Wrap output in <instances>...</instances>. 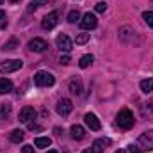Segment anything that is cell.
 I'll use <instances>...</instances> for the list:
<instances>
[{
    "label": "cell",
    "mask_w": 153,
    "mask_h": 153,
    "mask_svg": "<svg viewBox=\"0 0 153 153\" xmlns=\"http://www.w3.org/2000/svg\"><path fill=\"white\" fill-rule=\"evenodd\" d=\"M116 121H117V125H119L123 130H130V128L135 125L134 114H132L128 109H123V111H119V112H117V116H116Z\"/></svg>",
    "instance_id": "1"
},
{
    "label": "cell",
    "mask_w": 153,
    "mask_h": 153,
    "mask_svg": "<svg viewBox=\"0 0 153 153\" xmlns=\"http://www.w3.org/2000/svg\"><path fill=\"white\" fill-rule=\"evenodd\" d=\"M34 82H36L38 87H50V85L55 84V76L52 73H48V71H38L34 75Z\"/></svg>",
    "instance_id": "2"
},
{
    "label": "cell",
    "mask_w": 153,
    "mask_h": 153,
    "mask_svg": "<svg viewBox=\"0 0 153 153\" xmlns=\"http://www.w3.org/2000/svg\"><path fill=\"white\" fill-rule=\"evenodd\" d=\"M22 66H23V62L20 59H7L0 64V71L2 73H13V71H18Z\"/></svg>",
    "instance_id": "3"
},
{
    "label": "cell",
    "mask_w": 153,
    "mask_h": 153,
    "mask_svg": "<svg viewBox=\"0 0 153 153\" xmlns=\"http://www.w3.org/2000/svg\"><path fill=\"white\" fill-rule=\"evenodd\" d=\"M55 111H57V114H59V116L66 117V116L73 111V103H71V100H70V98H61V100L57 102Z\"/></svg>",
    "instance_id": "4"
},
{
    "label": "cell",
    "mask_w": 153,
    "mask_h": 153,
    "mask_svg": "<svg viewBox=\"0 0 153 153\" xmlns=\"http://www.w3.org/2000/svg\"><path fill=\"white\" fill-rule=\"evenodd\" d=\"M57 22H59V13H57V11H52V13H48V14L41 20V27L46 29V30H50V29H53V27L57 25Z\"/></svg>",
    "instance_id": "5"
},
{
    "label": "cell",
    "mask_w": 153,
    "mask_h": 153,
    "mask_svg": "<svg viewBox=\"0 0 153 153\" xmlns=\"http://www.w3.org/2000/svg\"><path fill=\"white\" fill-rule=\"evenodd\" d=\"M98 25V18L93 14V13H85L84 16H82V20H80V27L84 29V30H91V29H94Z\"/></svg>",
    "instance_id": "6"
},
{
    "label": "cell",
    "mask_w": 153,
    "mask_h": 153,
    "mask_svg": "<svg viewBox=\"0 0 153 153\" xmlns=\"http://www.w3.org/2000/svg\"><path fill=\"white\" fill-rule=\"evenodd\" d=\"M139 144H141L144 150L152 152L153 150V130H146V132H143V134L139 135Z\"/></svg>",
    "instance_id": "7"
},
{
    "label": "cell",
    "mask_w": 153,
    "mask_h": 153,
    "mask_svg": "<svg viewBox=\"0 0 153 153\" xmlns=\"http://www.w3.org/2000/svg\"><path fill=\"white\" fill-rule=\"evenodd\" d=\"M55 43H57V46H59L62 52H70L71 46H73V43H71L70 36H66V34H59L57 39H55Z\"/></svg>",
    "instance_id": "8"
},
{
    "label": "cell",
    "mask_w": 153,
    "mask_h": 153,
    "mask_svg": "<svg viewBox=\"0 0 153 153\" xmlns=\"http://www.w3.org/2000/svg\"><path fill=\"white\" fill-rule=\"evenodd\" d=\"M84 121H85V125H87V126H89V128H91L93 132H98V130L102 128V125H100L98 117H96L94 114H91V112L84 116Z\"/></svg>",
    "instance_id": "9"
},
{
    "label": "cell",
    "mask_w": 153,
    "mask_h": 153,
    "mask_svg": "<svg viewBox=\"0 0 153 153\" xmlns=\"http://www.w3.org/2000/svg\"><path fill=\"white\" fill-rule=\"evenodd\" d=\"M29 48H30L32 52H45V50L48 48V43L41 38H34L29 43Z\"/></svg>",
    "instance_id": "10"
},
{
    "label": "cell",
    "mask_w": 153,
    "mask_h": 153,
    "mask_svg": "<svg viewBox=\"0 0 153 153\" xmlns=\"http://www.w3.org/2000/svg\"><path fill=\"white\" fill-rule=\"evenodd\" d=\"M34 117H36L34 107H23V109L20 111V121H23V123H30Z\"/></svg>",
    "instance_id": "11"
},
{
    "label": "cell",
    "mask_w": 153,
    "mask_h": 153,
    "mask_svg": "<svg viewBox=\"0 0 153 153\" xmlns=\"http://www.w3.org/2000/svg\"><path fill=\"white\" fill-rule=\"evenodd\" d=\"M70 134H71V137H73L75 141H82V139L85 137V130H84V126H80V125H73L71 130H70Z\"/></svg>",
    "instance_id": "12"
},
{
    "label": "cell",
    "mask_w": 153,
    "mask_h": 153,
    "mask_svg": "<svg viewBox=\"0 0 153 153\" xmlns=\"http://www.w3.org/2000/svg\"><path fill=\"white\" fill-rule=\"evenodd\" d=\"M111 144V139H96L93 143V153H103V148Z\"/></svg>",
    "instance_id": "13"
},
{
    "label": "cell",
    "mask_w": 153,
    "mask_h": 153,
    "mask_svg": "<svg viewBox=\"0 0 153 153\" xmlns=\"http://www.w3.org/2000/svg\"><path fill=\"white\" fill-rule=\"evenodd\" d=\"M13 91V82L9 78H0V94H9Z\"/></svg>",
    "instance_id": "14"
},
{
    "label": "cell",
    "mask_w": 153,
    "mask_h": 153,
    "mask_svg": "<svg viewBox=\"0 0 153 153\" xmlns=\"http://www.w3.org/2000/svg\"><path fill=\"white\" fill-rule=\"evenodd\" d=\"M93 61H94V57H93L91 53H85V55H82V57H80L78 66H80L82 70H85V68H89V66L93 64Z\"/></svg>",
    "instance_id": "15"
},
{
    "label": "cell",
    "mask_w": 153,
    "mask_h": 153,
    "mask_svg": "<svg viewBox=\"0 0 153 153\" xmlns=\"http://www.w3.org/2000/svg\"><path fill=\"white\" fill-rule=\"evenodd\" d=\"M23 137H25V134H23V130H20V128L13 130V132L9 134V141H11V143H22Z\"/></svg>",
    "instance_id": "16"
},
{
    "label": "cell",
    "mask_w": 153,
    "mask_h": 153,
    "mask_svg": "<svg viewBox=\"0 0 153 153\" xmlns=\"http://www.w3.org/2000/svg\"><path fill=\"white\" fill-rule=\"evenodd\" d=\"M11 111H13L11 103H0V121H5L11 116Z\"/></svg>",
    "instance_id": "17"
},
{
    "label": "cell",
    "mask_w": 153,
    "mask_h": 153,
    "mask_svg": "<svg viewBox=\"0 0 153 153\" xmlns=\"http://www.w3.org/2000/svg\"><path fill=\"white\" fill-rule=\"evenodd\" d=\"M70 93H73V94H80L82 93V82L78 78H71L70 80Z\"/></svg>",
    "instance_id": "18"
},
{
    "label": "cell",
    "mask_w": 153,
    "mask_h": 153,
    "mask_svg": "<svg viewBox=\"0 0 153 153\" xmlns=\"http://www.w3.org/2000/svg\"><path fill=\"white\" fill-rule=\"evenodd\" d=\"M141 91L146 93V94L153 93V78H144V80H141Z\"/></svg>",
    "instance_id": "19"
},
{
    "label": "cell",
    "mask_w": 153,
    "mask_h": 153,
    "mask_svg": "<svg viewBox=\"0 0 153 153\" xmlns=\"http://www.w3.org/2000/svg\"><path fill=\"white\" fill-rule=\"evenodd\" d=\"M141 114L144 116V117H146V116L152 117L153 116V100L148 102V103H143V105H141Z\"/></svg>",
    "instance_id": "20"
},
{
    "label": "cell",
    "mask_w": 153,
    "mask_h": 153,
    "mask_svg": "<svg viewBox=\"0 0 153 153\" xmlns=\"http://www.w3.org/2000/svg\"><path fill=\"white\" fill-rule=\"evenodd\" d=\"M34 144H36L38 148H48V146L52 144V139H50V137H36Z\"/></svg>",
    "instance_id": "21"
},
{
    "label": "cell",
    "mask_w": 153,
    "mask_h": 153,
    "mask_svg": "<svg viewBox=\"0 0 153 153\" xmlns=\"http://www.w3.org/2000/svg\"><path fill=\"white\" fill-rule=\"evenodd\" d=\"M143 20L148 23V27L153 29V11H144V13H143Z\"/></svg>",
    "instance_id": "22"
},
{
    "label": "cell",
    "mask_w": 153,
    "mask_h": 153,
    "mask_svg": "<svg viewBox=\"0 0 153 153\" xmlns=\"http://www.w3.org/2000/svg\"><path fill=\"white\" fill-rule=\"evenodd\" d=\"M18 45H20V43H18V39L13 38L11 41H7V43H5L4 50H16V48H18Z\"/></svg>",
    "instance_id": "23"
},
{
    "label": "cell",
    "mask_w": 153,
    "mask_h": 153,
    "mask_svg": "<svg viewBox=\"0 0 153 153\" xmlns=\"http://www.w3.org/2000/svg\"><path fill=\"white\" fill-rule=\"evenodd\" d=\"M43 4H46V0H32L30 4H29V11L32 13V11H36L38 7H41Z\"/></svg>",
    "instance_id": "24"
},
{
    "label": "cell",
    "mask_w": 153,
    "mask_h": 153,
    "mask_svg": "<svg viewBox=\"0 0 153 153\" xmlns=\"http://www.w3.org/2000/svg\"><path fill=\"white\" fill-rule=\"evenodd\" d=\"M87 41H89V34H85V32L78 34V36H76V39H75V43H76V45H85Z\"/></svg>",
    "instance_id": "25"
},
{
    "label": "cell",
    "mask_w": 153,
    "mask_h": 153,
    "mask_svg": "<svg viewBox=\"0 0 153 153\" xmlns=\"http://www.w3.org/2000/svg\"><path fill=\"white\" fill-rule=\"evenodd\" d=\"M78 20H80V13H78V11H71V13L68 14V22H70V23H76Z\"/></svg>",
    "instance_id": "26"
},
{
    "label": "cell",
    "mask_w": 153,
    "mask_h": 153,
    "mask_svg": "<svg viewBox=\"0 0 153 153\" xmlns=\"http://www.w3.org/2000/svg\"><path fill=\"white\" fill-rule=\"evenodd\" d=\"M94 11H96V13H105V11H107V2H98V4L94 5Z\"/></svg>",
    "instance_id": "27"
},
{
    "label": "cell",
    "mask_w": 153,
    "mask_h": 153,
    "mask_svg": "<svg viewBox=\"0 0 153 153\" xmlns=\"http://www.w3.org/2000/svg\"><path fill=\"white\" fill-rule=\"evenodd\" d=\"M59 62H61V64H70V62H71V59H70V55H61Z\"/></svg>",
    "instance_id": "28"
},
{
    "label": "cell",
    "mask_w": 153,
    "mask_h": 153,
    "mask_svg": "<svg viewBox=\"0 0 153 153\" xmlns=\"http://www.w3.org/2000/svg\"><path fill=\"white\" fill-rule=\"evenodd\" d=\"M22 152H23V153H36V152H34V148H32L30 144H25V146L22 148Z\"/></svg>",
    "instance_id": "29"
},
{
    "label": "cell",
    "mask_w": 153,
    "mask_h": 153,
    "mask_svg": "<svg viewBox=\"0 0 153 153\" xmlns=\"http://www.w3.org/2000/svg\"><path fill=\"white\" fill-rule=\"evenodd\" d=\"M29 130H32V132H34V130H41V126L36 125V123H29Z\"/></svg>",
    "instance_id": "30"
},
{
    "label": "cell",
    "mask_w": 153,
    "mask_h": 153,
    "mask_svg": "<svg viewBox=\"0 0 153 153\" xmlns=\"http://www.w3.org/2000/svg\"><path fill=\"white\" fill-rule=\"evenodd\" d=\"M128 148H130V153H143L137 146H134V144H132V146H128Z\"/></svg>",
    "instance_id": "31"
},
{
    "label": "cell",
    "mask_w": 153,
    "mask_h": 153,
    "mask_svg": "<svg viewBox=\"0 0 153 153\" xmlns=\"http://www.w3.org/2000/svg\"><path fill=\"white\" fill-rule=\"evenodd\" d=\"M4 18H5V13H4V11H0V20H4Z\"/></svg>",
    "instance_id": "32"
},
{
    "label": "cell",
    "mask_w": 153,
    "mask_h": 153,
    "mask_svg": "<svg viewBox=\"0 0 153 153\" xmlns=\"http://www.w3.org/2000/svg\"><path fill=\"white\" fill-rule=\"evenodd\" d=\"M82 153H93V148H87V150H84Z\"/></svg>",
    "instance_id": "33"
},
{
    "label": "cell",
    "mask_w": 153,
    "mask_h": 153,
    "mask_svg": "<svg viewBox=\"0 0 153 153\" xmlns=\"http://www.w3.org/2000/svg\"><path fill=\"white\" fill-rule=\"evenodd\" d=\"M9 2H11V4H16V2H20V0H9Z\"/></svg>",
    "instance_id": "34"
},
{
    "label": "cell",
    "mask_w": 153,
    "mask_h": 153,
    "mask_svg": "<svg viewBox=\"0 0 153 153\" xmlns=\"http://www.w3.org/2000/svg\"><path fill=\"white\" fill-rule=\"evenodd\" d=\"M114 153H125V150H117V152H114Z\"/></svg>",
    "instance_id": "35"
},
{
    "label": "cell",
    "mask_w": 153,
    "mask_h": 153,
    "mask_svg": "<svg viewBox=\"0 0 153 153\" xmlns=\"http://www.w3.org/2000/svg\"><path fill=\"white\" fill-rule=\"evenodd\" d=\"M46 153H57V152L55 150H50V152H46Z\"/></svg>",
    "instance_id": "36"
},
{
    "label": "cell",
    "mask_w": 153,
    "mask_h": 153,
    "mask_svg": "<svg viewBox=\"0 0 153 153\" xmlns=\"http://www.w3.org/2000/svg\"><path fill=\"white\" fill-rule=\"evenodd\" d=\"M2 2H4V0H0V5H2Z\"/></svg>",
    "instance_id": "37"
}]
</instances>
